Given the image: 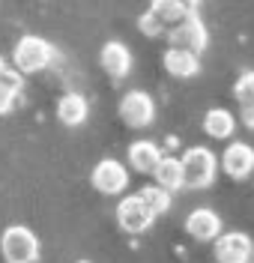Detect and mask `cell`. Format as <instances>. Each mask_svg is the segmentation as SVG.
Listing matches in <instances>:
<instances>
[{
    "label": "cell",
    "mask_w": 254,
    "mask_h": 263,
    "mask_svg": "<svg viewBox=\"0 0 254 263\" xmlns=\"http://www.w3.org/2000/svg\"><path fill=\"white\" fill-rule=\"evenodd\" d=\"M183 164V182L188 189H209L219 174V159L209 147H191L180 156Z\"/></svg>",
    "instance_id": "1"
},
{
    "label": "cell",
    "mask_w": 254,
    "mask_h": 263,
    "mask_svg": "<svg viewBox=\"0 0 254 263\" xmlns=\"http://www.w3.org/2000/svg\"><path fill=\"white\" fill-rule=\"evenodd\" d=\"M51 60H54V48L39 36H21L15 51H12V63L24 75H36V72L48 69Z\"/></svg>",
    "instance_id": "2"
},
{
    "label": "cell",
    "mask_w": 254,
    "mask_h": 263,
    "mask_svg": "<svg viewBox=\"0 0 254 263\" xmlns=\"http://www.w3.org/2000/svg\"><path fill=\"white\" fill-rule=\"evenodd\" d=\"M0 251L6 263H33L39 257V239L30 228H6L0 236Z\"/></svg>",
    "instance_id": "3"
},
{
    "label": "cell",
    "mask_w": 254,
    "mask_h": 263,
    "mask_svg": "<svg viewBox=\"0 0 254 263\" xmlns=\"http://www.w3.org/2000/svg\"><path fill=\"white\" fill-rule=\"evenodd\" d=\"M120 117L132 129H147L155 120V102L144 90H129L126 96L120 99Z\"/></svg>",
    "instance_id": "4"
},
{
    "label": "cell",
    "mask_w": 254,
    "mask_h": 263,
    "mask_svg": "<svg viewBox=\"0 0 254 263\" xmlns=\"http://www.w3.org/2000/svg\"><path fill=\"white\" fill-rule=\"evenodd\" d=\"M152 221H155V215H152V210L144 203L141 195H126L117 203V224L126 230V233H144V230L152 228Z\"/></svg>",
    "instance_id": "5"
},
{
    "label": "cell",
    "mask_w": 254,
    "mask_h": 263,
    "mask_svg": "<svg viewBox=\"0 0 254 263\" xmlns=\"http://www.w3.org/2000/svg\"><path fill=\"white\" fill-rule=\"evenodd\" d=\"M219 167L230 180H245L254 174V147L245 141H230L219 159Z\"/></svg>",
    "instance_id": "6"
},
{
    "label": "cell",
    "mask_w": 254,
    "mask_h": 263,
    "mask_svg": "<svg viewBox=\"0 0 254 263\" xmlns=\"http://www.w3.org/2000/svg\"><path fill=\"white\" fill-rule=\"evenodd\" d=\"M168 39L173 48H183V51H191V54H198L201 57L203 48H206V27H203V21L194 12L186 18V21H180L173 30H168Z\"/></svg>",
    "instance_id": "7"
},
{
    "label": "cell",
    "mask_w": 254,
    "mask_h": 263,
    "mask_svg": "<svg viewBox=\"0 0 254 263\" xmlns=\"http://www.w3.org/2000/svg\"><path fill=\"white\" fill-rule=\"evenodd\" d=\"M212 242H216V260L219 263H248L254 254L251 236L248 233H239V230L219 233Z\"/></svg>",
    "instance_id": "8"
},
{
    "label": "cell",
    "mask_w": 254,
    "mask_h": 263,
    "mask_svg": "<svg viewBox=\"0 0 254 263\" xmlns=\"http://www.w3.org/2000/svg\"><path fill=\"white\" fill-rule=\"evenodd\" d=\"M90 182H93V189L102 192V195H120V192L129 185V171H126V164H120L117 159H102V162L93 167Z\"/></svg>",
    "instance_id": "9"
},
{
    "label": "cell",
    "mask_w": 254,
    "mask_h": 263,
    "mask_svg": "<svg viewBox=\"0 0 254 263\" xmlns=\"http://www.w3.org/2000/svg\"><path fill=\"white\" fill-rule=\"evenodd\" d=\"M186 233L198 242H212L221 233V215L209 206H198L186 215Z\"/></svg>",
    "instance_id": "10"
},
{
    "label": "cell",
    "mask_w": 254,
    "mask_h": 263,
    "mask_svg": "<svg viewBox=\"0 0 254 263\" xmlns=\"http://www.w3.org/2000/svg\"><path fill=\"white\" fill-rule=\"evenodd\" d=\"M99 63L114 81H120V78H126L132 72V51L126 48L123 42H105L102 54H99Z\"/></svg>",
    "instance_id": "11"
},
{
    "label": "cell",
    "mask_w": 254,
    "mask_h": 263,
    "mask_svg": "<svg viewBox=\"0 0 254 263\" xmlns=\"http://www.w3.org/2000/svg\"><path fill=\"white\" fill-rule=\"evenodd\" d=\"M147 12L155 18V24H159L162 30L168 33V30H173L180 21H186V18L191 15L194 9H188L183 0H152Z\"/></svg>",
    "instance_id": "12"
},
{
    "label": "cell",
    "mask_w": 254,
    "mask_h": 263,
    "mask_svg": "<svg viewBox=\"0 0 254 263\" xmlns=\"http://www.w3.org/2000/svg\"><path fill=\"white\" fill-rule=\"evenodd\" d=\"M162 63H165V69H168V75L183 78V81H186V78H194V75L201 72V60H198V54L183 51V48H173V45L165 51Z\"/></svg>",
    "instance_id": "13"
},
{
    "label": "cell",
    "mask_w": 254,
    "mask_h": 263,
    "mask_svg": "<svg viewBox=\"0 0 254 263\" xmlns=\"http://www.w3.org/2000/svg\"><path fill=\"white\" fill-rule=\"evenodd\" d=\"M90 114V105H87V99L81 93H66V96H60L57 102V120L69 126V129H75V126H81Z\"/></svg>",
    "instance_id": "14"
},
{
    "label": "cell",
    "mask_w": 254,
    "mask_h": 263,
    "mask_svg": "<svg viewBox=\"0 0 254 263\" xmlns=\"http://www.w3.org/2000/svg\"><path fill=\"white\" fill-rule=\"evenodd\" d=\"M152 180H155V185L168 189L170 195L180 192V189L186 185V182H183V164H180V159L162 156V159L155 162V167H152Z\"/></svg>",
    "instance_id": "15"
},
{
    "label": "cell",
    "mask_w": 254,
    "mask_h": 263,
    "mask_svg": "<svg viewBox=\"0 0 254 263\" xmlns=\"http://www.w3.org/2000/svg\"><path fill=\"white\" fill-rule=\"evenodd\" d=\"M203 132L216 141H227L237 132V117L230 114L227 108H209L203 114Z\"/></svg>",
    "instance_id": "16"
},
{
    "label": "cell",
    "mask_w": 254,
    "mask_h": 263,
    "mask_svg": "<svg viewBox=\"0 0 254 263\" xmlns=\"http://www.w3.org/2000/svg\"><path fill=\"white\" fill-rule=\"evenodd\" d=\"M126 156H129V164L135 167L138 174H152L155 162L162 159V149H159V144H152V141H135Z\"/></svg>",
    "instance_id": "17"
},
{
    "label": "cell",
    "mask_w": 254,
    "mask_h": 263,
    "mask_svg": "<svg viewBox=\"0 0 254 263\" xmlns=\"http://www.w3.org/2000/svg\"><path fill=\"white\" fill-rule=\"evenodd\" d=\"M138 195L144 197V203L152 210V215H162V213H168L170 210V192L168 189H162V185H147V189H141Z\"/></svg>",
    "instance_id": "18"
},
{
    "label": "cell",
    "mask_w": 254,
    "mask_h": 263,
    "mask_svg": "<svg viewBox=\"0 0 254 263\" xmlns=\"http://www.w3.org/2000/svg\"><path fill=\"white\" fill-rule=\"evenodd\" d=\"M15 93H18V78L15 75H0V117L12 111Z\"/></svg>",
    "instance_id": "19"
},
{
    "label": "cell",
    "mask_w": 254,
    "mask_h": 263,
    "mask_svg": "<svg viewBox=\"0 0 254 263\" xmlns=\"http://www.w3.org/2000/svg\"><path fill=\"white\" fill-rule=\"evenodd\" d=\"M233 96L239 102H254V72H242L233 84Z\"/></svg>",
    "instance_id": "20"
},
{
    "label": "cell",
    "mask_w": 254,
    "mask_h": 263,
    "mask_svg": "<svg viewBox=\"0 0 254 263\" xmlns=\"http://www.w3.org/2000/svg\"><path fill=\"white\" fill-rule=\"evenodd\" d=\"M138 27L144 30V36H152V39H155V36H165V30H162V27L155 24V18H152L150 12H144V15H141V21H138Z\"/></svg>",
    "instance_id": "21"
},
{
    "label": "cell",
    "mask_w": 254,
    "mask_h": 263,
    "mask_svg": "<svg viewBox=\"0 0 254 263\" xmlns=\"http://www.w3.org/2000/svg\"><path fill=\"white\" fill-rule=\"evenodd\" d=\"M239 123H242L245 129L254 132V102H242V108H239Z\"/></svg>",
    "instance_id": "22"
},
{
    "label": "cell",
    "mask_w": 254,
    "mask_h": 263,
    "mask_svg": "<svg viewBox=\"0 0 254 263\" xmlns=\"http://www.w3.org/2000/svg\"><path fill=\"white\" fill-rule=\"evenodd\" d=\"M183 3H186V6H188V9H198V6H201V3H203V0H183Z\"/></svg>",
    "instance_id": "23"
},
{
    "label": "cell",
    "mask_w": 254,
    "mask_h": 263,
    "mask_svg": "<svg viewBox=\"0 0 254 263\" xmlns=\"http://www.w3.org/2000/svg\"><path fill=\"white\" fill-rule=\"evenodd\" d=\"M78 263H90V260H78Z\"/></svg>",
    "instance_id": "24"
}]
</instances>
